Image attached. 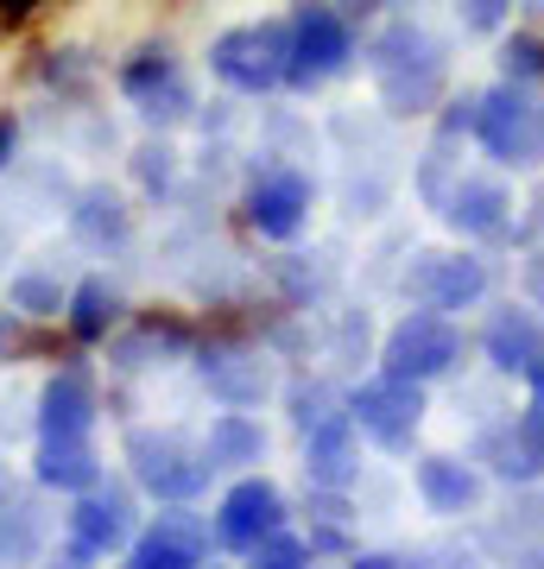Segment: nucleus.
I'll return each mask as SVG.
<instances>
[{
	"instance_id": "obj_11",
	"label": "nucleus",
	"mask_w": 544,
	"mask_h": 569,
	"mask_svg": "<svg viewBox=\"0 0 544 569\" xmlns=\"http://www.w3.org/2000/svg\"><path fill=\"white\" fill-rule=\"evenodd\" d=\"M133 545V493L127 488H82L70 507V531H63V563H96Z\"/></svg>"
},
{
	"instance_id": "obj_6",
	"label": "nucleus",
	"mask_w": 544,
	"mask_h": 569,
	"mask_svg": "<svg viewBox=\"0 0 544 569\" xmlns=\"http://www.w3.org/2000/svg\"><path fill=\"white\" fill-rule=\"evenodd\" d=\"M348 63H355V32L336 7H298L291 13V63H285V82L291 89H323L329 77H343Z\"/></svg>"
},
{
	"instance_id": "obj_37",
	"label": "nucleus",
	"mask_w": 544,
	"mask_h": 569,
	"mask_svg": "<svg viewBox=\"0 0 544 569\" xmlns=\"http://www.w3.org/2000/svg\"><path fill=\"white\" fill-rule=\"evenodd\" d=\"M525 387H532V406H544V361L532 367V373H525Z\"/></svg>"
},
{
	"instance_id": "obj_29",
	"label": "nucleus",
	"mask_w": 544,
	"mask_h": 569,
	"mask_svg": "<svg viewBox=\"0 0 544 569\" xmlns=\"http://www.w3.org/2000/svg\"><path fill=\"white\" fill-rule=\"evenodd\" d=\"M501 70L513 82H538L544 77V39L538 32H513V39L501 44Z\"/></svg>"
},
{
	"instance_id": "obj_34",
	"label": "nucleus",
	"mask_w": 544,
	"mask_h": 569,
	"mask_svg": "<svg viewBox=\"0 0 544 569\" xmlns=\"http://www.w3.org/2000/svg\"><path fill=\"white\" fill-rule=\"evenodd\" d=\"M525 298L544 310V247H532V260H525Z\"/></svg>"
},
{
	"instance_id": "obj_1",
	"label": "nucleus",
	"mask_w": 544,
	"mask_h": 569,
	"mask_svg": "<svg viewBox=\"0 0 544 569\" xmlns=\"http://www.w3.org/2000/svg\"><path fill=\"white\" fill-rule=\"evenodd\" d=\"M367 70H374V82H380L386 114H431L437 96H444V82H449L444 44L431 39L424 26H412V20H393L380 39H374Z\"/></svg>"
},
{
	"instance_id": "obj_19",
	"label": "nucleus",
	"mask_w": 544,
	"mask_h": 569,
	"mask_svg": "<svg viewBox=\"0 0 544 569\" xmlns=\"http://www.w3.org/2000/svg\"><path fill=\"white\" fill-rule=\"evenodd\" d=\"M96 430V380L82 367H58L39 387V437H89Z\"/></svg>"
},
{
	"instance_id": "obj_13",
	"label": "nucleus",
	"mask_w": 544,
	"mask_h": 569,
	"mask_svg": "<svg viewBox=\"0 0 544 569\" xmlns=\"http://www.w3.org/2000/svg\"><path fill=\"white\" fill-rule=\"evenodd\" d=\"M197 373L216 406H235V411H260L273 399V361L260 348H241V342H216L197 355Z\"/></svg>"
},
{
	"instance_id": "obj_8",
	"label": "nucleus",
	"mask_w": 544,
	"mask_h": 569,
	"mask_svg": "<svg viewBox=\"0 0 544 569\" xmlns=\"http://www.w3.org/2000/svg\"><path fill=\"white\" fill-rule=\"evenodd\" d=\"M247 228L260 234V241H298L304 222H310V209H317V183L304 178L298 164H260L254 178H247Z\"/></svg>"
},
{
	"instance_id": "obj_18",
	"label": "nucleus",
	"mask_w": 544,
	"mask_h": 569,
	"mask_svg": "<svg viewBox=\"0 0 544 569\" xmlns=\"http://www.w3.org/2000/svg\"><path fill=\"white\" fill-rule=\"evenodd\" d=\"M482 462H494L501 481H544V406H525L482 437Z\"/></svg>"
},
{
	"instance_id": "obj_27",
	"label": "nucleus",
	"mask_w": 544,
	"mask_h": 569,
	"mask_svg": "<svg viewBox=\"0 0 544 569\" xmlns=\"http://www.w3.org/2000/svg\"><path fill=\"white\" fill-rule=\"evenodd\" d=\"M317 253H285L279 260V284L291 305H310V298H323V284H329V272L323 266H310Z\"/></svg>"
},
{
	"instance_id": "obj_15",
	"label": "nucleus",
	"mask_w": 544,
	"mask_h": 569,
	"mask_svg": "<svg viewBox=\"0 0 544 569\" xmlns=\"http://www.w3.org/2000/svg\"><path fill=\"white\" fill-rule=\"evenodd\" d=\"M127 557H133V569H197L209 557V526L197 512H184V500H171V512H159L146 531H133Z\"/></svg>"
},
{
	"instance_id": "obj_30",
	"label": "nucleus",
	"mask_w": 544,
	"mask_h": 569,
	"mask_svg": "<svg viewBox=\"0 0 544 569\" xmlns=\"http://www.w3.org/2000/svg\"><path fill=\"white\" fill-rule=\"evenodd\" d=\"M133 178H140L152 197H165V190L178 183V152H171L165 140L159 146H140V152H133Z\"/></svg>"
},
{
	"instance_id": "obj_9",
	"label": "nucleus",
	"mask_w": 544,
	"mask_h": 569,
	"mask_svg": "<svg viewBox=\"0 0 544 569\" xmlns=\"http://www.w3.org/2000/svg\"><path fill=\"white\" fill-rule=\"evenodd\" d=\"M487 284H494V272H487L482 253H412V266L399 272V291L412 298V305H431L444 310V317H456V310H475L487 298Z\"/></svg>"
},
{
	"instance_id": "obj_35",
	"label": "nucleus",
	"mask_w": 544,
	"mask_h": 569,
	"mask_svg": "<svg viewBox=\"0 0 544 569\" xmlns=\"http://www.w3.org/2000/svg\"><path fill=\"white\" fill-rule=\"evenodd\" d=\"M13 152H20V121H13V114H0V171L13 164Z\"/></svg>"
},
{
	"instance_id": "obj_5",
	"label": "nucleus",
	"mask_w": 544,
	"mask_h": 569,
	"mask_svg": "<svg viewBox=\"0 0 544 569\" xmlns=\"http://www.w3.org/2000/svg\"><path fill=\"white\" fill-rule=\"evenodd\" d=\"M456 361H463V329H456V317H444L431 305L405 310L399 323L380 336V367L405 373V380H444Z\"/></svg>"
},
{
	"instance_id": "obj_26",
	"label": "nucleus",
	"mask_w": 544,
	"mask_h": 569,
	"mask_svg": "<svg viewBox=\"0 0 544 569\" xmlns=\"http://www.w3.org/2000/svg\"><path fill=\"white\" fill-rule=\"evenodd\" d=\"M39 507H26V500H7V507H0V557H13V563H20V557H32V550H39Z\"/></svg>"
},
{
	"instance_id": "obj_33",
	"label": "nucleus",
	"mask_w": 544,
	"mask_h": 569,
	"mask_svg": "<svg viewBox=\"0 0 544 569\" xmlns=\"http://www.w3.org/2000/svg\"><path fill=\"white\" fill-rule=\"evenodd\" d=\"M506 7H513V0H456V13H463L468 32H501Z\"/></svg>"
},
{
	"instance_id": "obj_17",
	"label": "nucleus",
	"mask_w": 544,
	"mask_h": 569,
	"mask_svg": "<svg viewBox=\"0 0 544 569\" xmlns=\"http://www.w3.org/2000/svg\"><path fill=\"white\" fill-rule=\"evenodd\" d=\"M482 355L494 373H532L544 361V310L538 305H501L482 323Z\"/></svg>"
},
{
	"instance_id": "obj_28",
	"label": "nucleus",
	"mask_w": 544,
	"mask_h": 569,
	"mask_svg": "<svg viewBox=\"0 0 544 569\" xmlns=\"http://www.w3.org/2000/svg\"><path fill=\"white\" fill-rule=\"evenodd\" d=\"M285 406H291V425H298V430L323 425L329 411H343V406H336V392L323 387V380H298V387H285Z\"/></svg>"
},
{
	"instance_id": "obj_20",
	"label": "nucleus",
	"mask_w": 544,
	"mask_h": 569,
	"mask_svg": "<svg viewBox=\"0 0 544 569\" xmlns=\"http://www.w3.org/2000/svg\"><path fill=\"white\" fill-rule=\"evenodd\" d=\"M456 234H468V241H487V234H501L506 216H513V190H506L501 178H456V190H449V203L437 209Z\"/></svg>"
},
{
	"instance_id": "obj_32",
	"label": "nucleus",
	"mask_w": 544,
	"mask_h": 569,
	"mask_svg": "<svg viewBox=\"0 0 544 569\" xmlns=\"http://www.w3.org/2000/svg\"><path fill=\"white\" fill-rule=\"evenodd\" d=\"M317 550H310V538H298V531L285 526V531H273L260 550H254V563H266V569H298V563H310Z\"/></svg>"
},
{
	"instance_id": "obj_14",
	"label": "nucleus",
	"mask_w": 544,
	"mask_h": 569,
	"mask_svg": "<svg viewBox=\"0 0 544 569\" xmlns=\"http://www.w3.org/2000/svg\"><path fill=\"white\" fill-rule=\"evenodd\" d=\"M412 488H418L424 512H437V519H468V512H482L487 500V475L463 456H449V449H431L418 456L412 468Z\"/></svg>"
},
{
	"instance_id": "obj_3",
	"label": "nucleus",
	"mask_w": 544,
	"mask_h": 569,
	"mask_svg": "<svg viewBox=\"0 0 544 569\" xmlns=\"http://www.w3.org/2000/svg\"><path fill=\"white\" fill-rule=\"evenodd\" d=\"M475 146H482L494 164H525L544 159V96L532 82H513L506 77L501 89H487L482 108H475Z\"/></svg>"
},
{
	"instance_id": "obj_38",
	"label": "nucleus",
	"mask_w": 544,
	"mask_h": 569,
	"mask_svg": "<svg viewBox=\"0 0 544 569\" xmlns=\"http://www.w3.org/2000/svg\"><path fill=\"white\" fill-rule=\"evenodd\" d=\"M0 507H7V462H0Z\"/></svg>"
},
{
	"instance_id": "obj_36",
	"label": "nucleus",
	"mask_w": 544,
	"mask_h": 569,
	"mask_svg": "<svg viewBox=\"0 0 544 569\" xmlns=\"http://www.w3.org/2000/svg\"><path fill=\"white\" fill-rule=\"evenodd\" d=\"M32 7H39V0H0V26H26Z\"/></svg>"
},
{
	"instance_id": "obj_7",
	"label": "nucleus",
	"mask_w": 544,
	"mask_h": 569,
	"mask_svg": "<svg viewBox=\"0 0 544 569\" xmlns=\"http://www.w3.org/2000/svg\"><path fill=\"white\" fill-rule=\"evenodd\" d=\"M348 411H355V425H362L367 443L380 449H412L424 425V380H405V373H367L362 387L348 392Z\"/></svg>"
},
{
	"instance_id": "obj_23",
	"label": "nucleus",
	"mask_w": 544,
	"mask_h": 569,
	"mask_svg": "<svg viewBox=\"0 0 544 569\" xmlns=\"http://www.w3.org/2000/svg\"><path fill=\"white\" fill-rule=\"evenodd\" d=\"M70 234L82 247H121L133 234V209H127L121 190L89 183V190H77V203H70Z\"/></svg>"
},
{
	"instance_id": "obj_4",
	"label": "nucleus",
	"mask_w": 544,
	"mask_h": 569,
	"mask_svg": "<svg viewBox=\"0 0 544 569\" xmlns=\"http://www.w3.org/2000/svg\"><path fill=\"white\" fill-rule=\"evenodd\" d=\"M291 63V20H260V26H228L209 44V77L235 96H266L285 82Z\"/></svg>"
},
{
	"instance_id": "obj_22",
	"label": "nucleus",
	"mask_w": 544,
	"mask_h": 569,
	"mask_svg": "<svg viewBox=\"0 0 544 569\" xmlns=\"http://www.w3.org/2000/svg\"><path fill=\"white\" fill-rule=\"evenodd\" d=\"M32 481L51 493H82L101 481V456L89 437H39V456H32Z\"/></svg>"
},
{
	"instance_id": "obj_21",
	"label": "nucleus",
	"mask_w": 544,
	"mask_h": 569,
	"mask_svg": "<svg viewBox=\"0 0 544 569\" xmlns=\"http://www.w3.org/2000/svg\"><path fill=\"white\" fill-rule=\"evenodd\" d=\"M266 449H273V437H266V425L254 418V411H235L222 406L216 418H209V430H202V456L216 468H228V475H247V468L266 462Z\"/></svg>"
},
{
	"instance_id": "obj_2",
	"label": "nucleus",
	"mask_w": 544,
	"mask_h": 569,
	"mask_svg": "<svg viewBox=\"0 0 544 569\" xmlns=\"http://www.w3.org/2000/svg\"><path fill=\"white\" fill-rule=\"evenodd\" d=\"M127 475H133V488L152 493V500H197L202 488H209V475H216V462L202 456V443H190L184 430L171 425H140V430H127Z\"/></svg>"
},
{
	"instance_id": "obj_16",
	"label": "nucleus",
	"mask_w": 544,
	"mask_h": 569,
	"mask_svg": "<svg viewBox=\"0 0 544 569\" xmlns=\"http://www.w3.org/2000/svg\"><path fill=\"white\" fill-rule=\"evenodd\" d=\"M362 425H355V411H329L323 425L304 430V481L310 488H355L362 481V449H355Z\"/></svg>"
},
{
	"instance_id": "obj_10",
	"label": "nucleus",
	"mask_w": 544,
	"mask_h": 569,
	"mask_svg": "<svg viewBox=\"0 0 544 569\" xmlns=\"http://www.w3.org/2000/svg\"><path fill=\"white\" fill-rule=\"evenodd\" d=\"M285 526H291V507H285L279 481H266L260 468H247L241 481L222 493V507H216V545L235 550V557H254Z\"/></svg>"
},
{
	"instance_id": "obj_31",
	"label": "nucleus",
	"mask_w": 544,
	"mask_h": 569,
	"mask_svg": "<svg viewBox=\"0 0 544 569\" xmlns=\"http://www.w3.org/2000/svg\"><path fill=\"white\" fill-rule=\"evenodd\" d=\"M178 348H184V329H171V323H146L140 329V336H133V342H121V361H115V367H152V361H146V355H178Z\"/></svg>"
},
{
	"instance_id": "obj_12",
	"label": "nucleus",
	"mask_w": 544,
	"mask_h": 569,
	"mask_svg": "<svg viewBox=\"0 0 544 569\" xmlns=\"http://www.w3.org/2000/svg\"><path fill=\"white\" fill-rule=\"evenodd\" d=\"M121 96L140 108V121H152V127H178V121H190V108H197V96H190V82H184L171 51H140V58L121 70Z\"/></svg>"
},
{
	"instance_id": "obj_24",
	"label": "nucleus",
	"mask_w": 544,
	"mask_h": 569,
	"mask_svg": "<svg viewBox=\"0 0 544 569\" xmlns=\"http://www.w3.org/2000/svg\"><path fill=\"white\" fill-rule=\"evenodd\" d=\"M121 310H127V298L108 279H82L70 291V305H63V323H70L77 342H108L121 329Z\"/></svg>"
},
{
	"instance_id": "obj_25",
	"label": "nucleus",
	"mask_w": 544,
	"mask_h": 569,
	"mask_svg": "<svg viewBox=\"0 0 544 569\" xmlns=\"http://www.w3.org/2000/svg\"><path fill=\"white\" fill-rule=\"evenodd\" d=\"M7 305L20 310V317H58V310L70 305V291L58 284V272H13Z\"/></svg>"
}]
</instances>
